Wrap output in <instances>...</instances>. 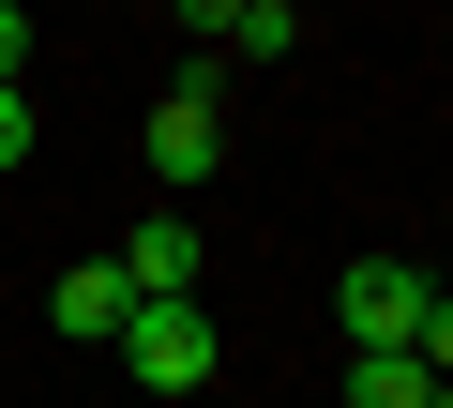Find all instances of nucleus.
Segmentation results:
<instances>
[{"label":"nucleus","instance_id":"f257e3e1","mask_svg":"<svg viewBox=\"0 0 453 408\" xmlns=\"http://www.w3.org/2000/svg\"><path fill=\"white\" fill-rule=\"evenodd\" d=\"M333 318H348V348H408V363H453V303H438V273H423V258H348Z\"/></svg>","mask_w":453,"mask_h":408},{"label":"nucleus","instance_id":"f03ea898","mask_svg":"<svg viewBox=\"0 0 453 408\" xmlns=\"http://www.w3.org/2000/svg\"><path fill=\"white\" fill-rule=\"evenodd\" d=\"M211 151H226V76H211V61H181V91L151 106V181H166V196H196V181H211Z\"/></svg>","mask_w":453,"mask_h":408},{"label":"nucleus","instance_id":"7ed1b4c3","mask_svg":"<svg viewBox=\"0 0 453 408\" xmlns=\"http://www.w3.org/2000/svg\"><path fill=\"white\" fill-rule=\"evenodd\" d=\"M121 363H136L151 393H211V363H226V348H211V318H196V303H136V318H121Z\"/></svg>","mask_w":453,"mask_h":408},{"label":"nucleus","instance_id":"20e7f679","mask_svg":"<svg viewBox=\"0 0 453 408\" xmlns=\"http://www.w3.org/2000/svg\"><path fill=\"white\" fill-rule=\"evenodd\" d=\"M136 303H196V227L181 212H151V227H121V258H106Z\"/></svg>","mask_w":453,"mask_h":408},{"label":"nucleus","instance_id":"39448f33","mask_svg":"<svg viewBox=\"0 0 453 408\" xmlns=\"http://www.w3.org/2000/svg\"><path fill=\"white\" fill-rule=\"evenodd\" d=\"M121 318H136V288H121L106 258H76V273H61V333H76V348H121Z\"/></svg>","mask_w":453,"mask_h":408},{"label":"nucleus","instance_id":"423d86ee","mask_svg":"<svg viewBox=\"0 0 453 408\" xmlns=\"http://www.w3.org/2000/svg\"><path fill=\"white\" fill-rule=\"evenodd\" d=\"M333 408H438V363H408V348H348V393Z\"/></svg>","mask_w":453,"mask_h":408},{"label":"nucleus","instance_id":"0eeeda50","mask_svg":"<svg viewBox=\"0 0 453 408\" xmlns=\"http://www.w3.org/2000/svg\"><path fill=\"white\" fill-rule=\"evenodd\" d=\"M303 46V16H273V0H242V31H226V61H288Z\"/></svg>","mask_w":453,"mask_h":408},{"label":"nucleus","instance_id":"6e6552de","mask_svg":"<svg viewBox=\"0 0 453 408\" xmlns=\"http://www.w3.org/2000/svg\"><path fill=\"white\" fill-rule=\"evenodd\" d=\"M0 166H31V91L0 76Z\"/></svg>","mask_w":453,"mask_h":408},{"label":"nucleus","instance_id":"1a4fd4ad","mask_svg":"<svg viewBox=\"0 0 453 408\" xmlns=\"http://www.w3.org/2000/svg\"><path fill=\"white\" fill-rule=\"evenodd\" d=\"M181 31H196V46H226V31H242V0H181Z\"/></svg>","mask_w":453,"mask_h":408},{"label":"nucleus","instance_id":"9d476101","mask_svg":"<svg viewBox=\"0 0 453 408\" xmlns=\"http://www.w3.org/2000/svg\"><path fill=\"white\" fill-rule=\"evenodd\" d=\"M0 76L31 91V16H16V0H0Z\"/></svg>","mask_w":453,"mask_h":408},{"label":"nucleus","instance_id":"9b49d317","mask_svg":"<svg viewBox=\"0 0 453 408\" xmlns=\"http://www.w3.org/2000/svg\"><path fill=\"white\" fill-rule=\"evenodd\" d=\"M273 16H303V0H273Z\"/></svg>","mask_w":453,"mask_h":408}]
</instances>
